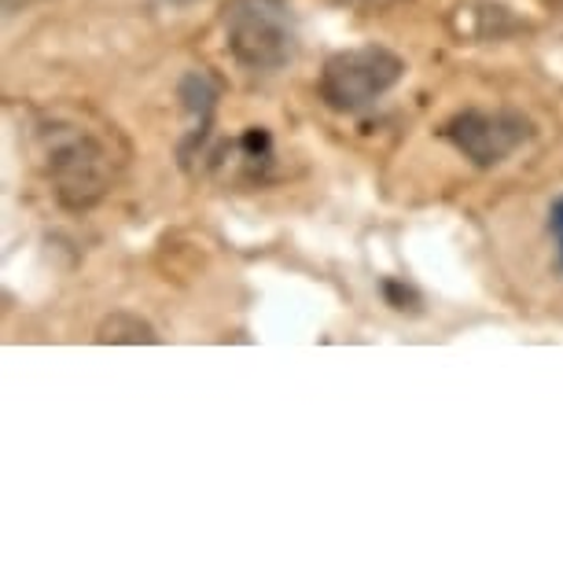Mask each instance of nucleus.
Masks as SVG:
<instances>
[{
  "mask_svg": "<svg viewBox=\"0 0 563 563\" xmlns=\"http://www.w3.org/2000/svg\"><path fill=\"white\" fill-rule=\"evenodd\" d=\"M37 136L45 174L59 203L67 210L97 207L114 180V155L108 141L78 122H45Z\"/></svg>",
  "mask_w": 563,
  "mask_h": 563,
  "instance_id": "f257e3e1",
  "label": "nucleus"
},
{
  "mask_svg": "<svg viewBox=\"0 0 563 563\" xmlns=\"http://www.w3.org/2000/svg\"><path fill=\"white\" fill-rule=\"evenodd\" d=\"M221 26H225L232 59L254 74L288 67L299 48V30H295L288 0H229Z\"/></svg>",
  "mask_w": 563,
  "mask_h": 563,
  "instance_id": "f03ea898",
  "label": "nucleus"
},
{
  "mask_svg": "<svg viewBox=\"0 0 563 563\" xmlns=\"http://www.w3.org/2000/svg\"><path fill=\"white\" fill-rule=\"evenodd\" d=\"M406 74V59L398 52H390L384 45H361L335 52L321 70V100L339 114H357L372 108L379 97H387L390 89L401 81Z\"/></svg>",
  "mask_w": 563,
  "mask_h": 563,
  "instance_id": "7ed1b4c3",
  "label": "nucleus"
},
{
  "mask_svg": "<svg viewBox=\"0 0 563 563\" xmlns=\"http://www.w3.org/2000/svg\"><path fill=\"white\" fill-rule=\"evenodd\" d=\"M442 136L472 166L494 169L534 136V125L516 111H461L442 125Z\"/></svg>",
  "mask_w": 563,
  "mask_h": 563,
  "instance_id": "20e7f679",
  "label": "nucleus"
},
{
  "mask_svg": "<svg viewBox=\"0 0 563 563\" xmlns=\"http://www.w3.org/2000/svg\"><path fill=\"white\" fill-rule=\"evenodd\" d=\"M180 103L185 111L192 114V130H188V141L180 144V163H192V152H203L207 136H210V125H214V111H218V81L210 78L207 70H188L180 78Z\"/></svg>",
  "mask_w": 563,
  "mask_h": 563,
  "instance_id": "39448f33",
  "label": "nucleus"
},
{
  "mask_svg": "<svg viewBox=\"0 0 563 563\" xmlns=\"http://www.w3.org/2000/svg\"><path fill=\"white\" fill-rule=\"evenodd\" d=\"M97 343L141 346V343H158V332L144 321V317L119 310V313H111V317H103V321H100V328H97Z\"/></svg>",
  "mask_w": 563,
  "mask_h": 563,
  "instance_id": "423d86ee",
  "label": "nucleus"
},
{
  "mask_svg": "<svg viewBox=\"0 0 563 563\" xmlns=\"http://www.w3.org/2000/svg\"><path fill=\"white\" fill-rule=\"evenodd\" d=\"M545 229H549L552 243H556V269H560V276H563V196H556V199L549 203Z\"/></svg>",
  "mask_w": 563,
  "mask_h": 563,
  "instance_id": "0eeeda50",
  "label": "nucleus"
},
{
  "mask_svg": "<svg viewBox=\"0 0 563 563\" xmlns=\"http://www.w3.org/2000/svg\"><path fill=\"white\" fill-rule=\"evenodd\" d=\"M384 295L395 310H417V302H420L417 291H412L409 284H398V280H384Z\"/></svg>",
  "mask_w": 563,
  "mask_h": 563,
  "instance_id": "6e6552de",
  "label": "nucleus"
},
{
  "mask_svg": "<svg viewBox=\"0 0 563 563\" xmlns=\"http://www.w3.org/2000/svg\"><path fill=\"white\" fill-rule=\"evenodd\" d=\"M26 4H34V0H4L8 12H19V8H26Z\"/></svg>",
  "mask_w": 563,
  "mask_h": 563,
  "instance_id": "1a4fd4ad",
  "label": "nucleus"
}]
</instances>
